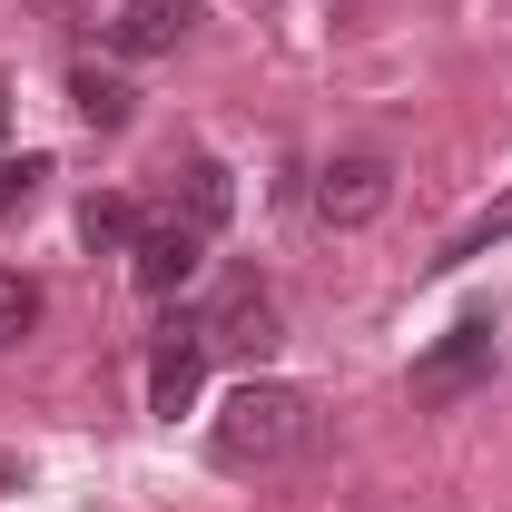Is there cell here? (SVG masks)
Returning a JSON list of instances; mask_svg holds the SVG:
<instances>
[{
	"mask_svg": "<svg viewBox=\"0 0 512 512\" xmlns=\"http://www.w3.org/2000/svg\"><path fill=\"white\" fill-rule=\"evenodd\" d=\"M306 434H316V394L286 384V375H247L217 404V424H207V463L217 473H266V463H286Z\"/></svg>",
	"mask_w": 512,
	"mask_h": 512,
	"instance_id": "cell-1",
	"label": "cell"
},
{
	"mask_svg": "<svg viewBox=\"0 0 512 512\" xmlns=\"http://www.w3.org/2000/svg\"><path fill=\"white\" fill-rule=\"evenodd\" d=\"M197 335H207V355H276L286 345V316H276V296L256 286V276H217V296H207V316H197Z\"/></svg>",
	"mask_w": 512,
	"mask_h": 512,
	"instance_id": "cell-2",
	"label": "cell"
},
{
	"mask_svg": "<svg viewBox=\"0 0 512 512\" xmlns=\"http://www.w3.org/2000/svg\"><path fill=\"white\" fill-rule=\"evenodd\" d=\"M197 266H207V237H197L188 217H148L138 227V247H128V276H138V296H178V286H197Z\"/></svg>",
	"mask_w": 512,
	"mask_h": 512,
	"instance_id": "cell-3",
	"label": "cell"
},
{
	"mask_svg": "<svg viewBox=\"0 0 512 512\" xmlns=\"http://www.w3.org/2000/svg\"><path fill=\"white\" fill-rule=\"evenodd\" d=\"M483 375H493V316H463L444 345L414 365V404H463Z\"/></svg>",
	"mask_w": 512,
	"mask_h": 512,
	"instance_id": "cell-4",
	"label": "cell"
},
{
	"mask_svg": "<svg viewBox=\"0 0 512 512\" xmlns=\"http://www.w3.org/2000/svg\"><path fill=\"white\" fill-rule=\"evenodd\" d=\"M197 384H207V335H197V316H168L158 325V345H148V414H188Z\"/></svg>",
	"mask_w": 512,
	"mask_h": 512,
	"instance_id": "cell-5",
	"label": "cell"
},
{
	"mask_svg": "<svg viewBox=\"0 0 512 512\" xmlns=\"http://www.w3.org/2000/svg\"><path fill=\"white\" fill-rule=\"evenodd\" d=\"M384 197H394V168H384V158H365V148L316 168V217H325V227H375Z\"/></svg>",
	"mask_w": 512,
	"mask_h": 512,
	"instance_id": "cell-6",
	"label": "cell"
},
{
	"mask_svg": "<svg viewBox=\"0 0 512 512\" xmlns=\"http://www.w3.org/2000/svg\"><path fill=\"white\" fill-rule=\"evenodd\" d=\"M207 20V0H119L109 10V60H168Z\"/></svg>",
	"mask_w": 512,
	"mask_h": 512,
	"instance_id": "cell-7",
	"label": "cell"
},
{
	"mask_svg": "<svg viewBox=\"0 0 512 512\" xmlns=\"http://www.w3.org/2000/svg\"><path fill=\"white\" fill-rule=\"evenodd\" d=\"M168 217H188L197 237H217V227L237 217V178H227V158H188V168H178V197H168Z\"/></svg>",
	"mask_w": 512,
	"mask_h": 512,
	"instance_id": "cell-8",
	"label": "cell"
},
{
	"mask_svg": "<svg viewBox=\"0 0 512 512\" xmlns=\"http://www.w3.org/2000/svg\"><path fill=\"white\" fill-rule=\"evenodd\" d=\"M69 109H79L89 128H128V119H138V89H128L119 69L79 60V69H69Z\"/></svg>",
	"mask_w": 512,
	"mask_h": 512,
	"instance_id": "cell-9",
	"label": "cell"
},
{
	"mask_svg": "<svg viewBox=\"0 0 512 512\" xmlns=\"http://www.w3.org/2000/svg\"><path fill=\"white\" fill-rule=\"evenodd\" d=\"M138 227H148V217H138V197H119V188H99L89 207H79V247L89 256H128Z\"/></svg>",
	"mask_w": 512,
	"mask_h": 512,
	"instance_id": "cell-10",
	"label": "cell"
},
{
	"mask_svg": "<svg viewBox=\"0 0 512 512\" xmlns=\"http://www.w3.org/2000/svg\"><path fill=\"white\" fill-rule=\"evenodd\" d=\"M60 168L40 158V148H20V158H0V217H30L40 207V188H50Z\"/></svg>",
	"mask_w": 512,
	"mask_h": 512,
	"instance_id": "cell-11",
	"label": "cell"
},
{
	"mask_svg": "<svg viewBox=\"0 0 512 512\" xmlns=\"http://www.w3.org/2000/svg\"><path fill=\"white\" fill-rule=\"evenodd\" d=\"M40 306H50V296H40L20 266H0V345H20V335L40 325Z\"/></svg>",
	"mask_w": 512,
	"mask_h": 512,
	"instance_id": "cell-12",
	"label": "cell"
},
{
	"mask_svg": "<svg viewBox=\"0 0 512 512\" xmlns=\"http://www.w3.org/2000/svg\"><path fill=\"white\" fill-rule=\"evenodd\" d=\"M493 237H512V197H503V207H493V217H473L463 237H444V256H434V276H453V266H473V256L493 247Z\"/></svg>",
	"mask_w": 512,
	"mask_h": 512,
	"instance_id": "cell-13",
	"label": "cell"
},
{
	"mask_svg": "<svg viewBox=\"0 0 512 512\" xmlns=\"http://www.w3.org/2000/svg\"><path fill=\"white\" fill-rule=\"evenodd\" d=\"M0 128H10V99H0Z\"/></svg>",
	"mask_w": 512,
	"mask_h": 512,
	"instance_id": "cell-14",
	"label": "cell"
}]
</instances>
